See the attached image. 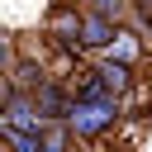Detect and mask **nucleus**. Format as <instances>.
<instances>
[{
    "label": "nucleus",
    "mask_w": 152,
    "mask_h": 152,
    "mask_svg": "<svg viewBox=\"0 0 152 152\" xmlns=\"http://www.w3.org/2000/svg\"><path fill=\"white\" fill-rule=\"evenodd\" d=\"M48 38H52L57 48H66V52H86V48H81V10H76V0H57V5H52V14H48Z\"/></svg>",
    "instance_id": "nucleus-1"
},
{
    "label": "nucleus",
    "mask_w": 152,
    "mask_h": 152,
    "mask_svg": "<svg viewBox=\"0 0 152 152\" xmlns=\"http://www.w3.org/2000/svg\"><path fill=\"white\" fill-rule=\"evenodd\" d=\"M28 100H33V109H38V119H43V124H62V119H66V109H71V95H66L57 81H48V76L28 90Z\"/></svg>",
    "instance_id": "nucleus-2"
},
{
    "label": "nucleus",
    "mask_w": 152,
    "mask_h": 152,
    "mask_svg": "<svg viewBox=\"0 0 152 152\" xmlns=\"http://www.w3.org/2000/svg\"><path fill=\"white\" fill-rule=\"evenodd\" d=\"M119 24L104 10H81V48H114Z\"/></svg>",
    "instance_id": "nucleus-3"
},
{
    "label": "nucleus",
    "mask_w": 152,
    "mask_h": 152,
    "mask_svg": "<svg viewBox=\"0 0 152 152\" xmlns=\"http://www.w3.org/2000/svg\"><path fill=\"white\" fill-rule=\"evenodd\" d=\"M95 71H100V81H104V90H109L114 100H124V95L133 90V66H128L124 57H119V62H100Z\"/></svg>",
    "instance_id": "nucleus-4"
},
{
    "label": "nucleus",
    "mask_w": 152,
    "mask_h": 152,
    "mask_svg": "<svg viewBox=\"0 0 152 152\" xmlns=\"http://www.w3.org/2000/svg\"><path fill=\"white\" fill-rule=\"evenodd\" d=\"M5 76H14V81H10L14 90H33V86H38V81L48 76V71H43V62H28V57H14Z\"/></svg>",
    "instance_id": "nucleus-5"
},
{
    "label": "nucleus",
    "mask_w": 152,
    "mask_h": 152,
    "mask_svg": "<svg viewBox=\"0 0 152 152\" xmlns=\"http://www.w3.org/2000/svg\"><path fill=\"white\" fill-rule=\"evenodd\" d=\"M10 62H14V43H10V33L0 28V76L10 71Z\"/></svg>",
    "instance_id": "nucleus-6"
},
{
    "label": "nucleus",
    "mask_w": 152,
    "mask_h": 152,
    "mask_svg": "<svg viewBox=\"0 0 152 152\" xmlns=\"http://www.w3.org/2000/svg\"><path fill=\"white\" fill-rule=\"evenodd\" d=\"M95 10H104V14H119V10H124V0H95Z\"/></svg>",
    "instance_id": "nucleus-7"
}]
</instances>
